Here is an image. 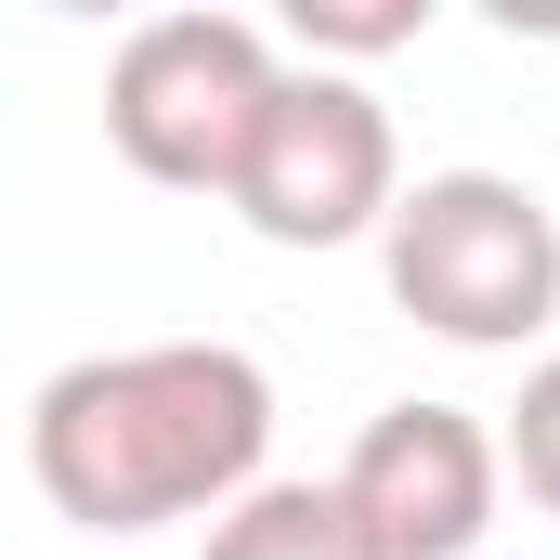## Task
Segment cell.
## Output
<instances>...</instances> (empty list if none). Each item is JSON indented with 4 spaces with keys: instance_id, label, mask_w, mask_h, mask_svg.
I'll list each match as a JSON object with an SVG mask.
<instances>
[{
    "instance_id": "6da1fadb",
    "label": "cell",
    "mask_w": 560,
    "mask_h": 560,
    "mask_svg": "<svg viewBox=\"0 0 560 560\" xmlns=\"http://www.w3.org/2000/svg\"><path fill=\"white\" fill-rule=\"evenodd\" d=\"M275 378L235 339H143L79 352L26 405V482L79 535H156V522H222L275 469Z\"/></svg>"
},
{
    "instance_id": "7a4b0ae2",
    "label": "cell",
    "mask_w": 560,
    "mask_h": 560,
    "mask_svg": "<svg viewBox=\"0 0 560 560\" xmlns=\"http://www.w3.org/2000/svg\"><path fill=\"white\" fill-rule=\"evenodd\" d=\"M392 313H418L456 352H522L560 313V209L522 170H418L378 235Z\"/></svg>"
},
{
    "instance_id": "3957f363",
    "label": "cell",
    "mask_w": 560,
    "mask_h": 560,
    "mask_svg": "<svg viewBox=\"0 0 560 560\" xmlns=\"http://www.w3.org/2000/svg\"><path fill=\"white\" fill-rule=\"evenodd\" d=\"M287 92V52L248 13H143L105 66V143L170 196H235Z\"/></svg>"
},
{
    "instance_id": "277c9868",
    "label": "cell",
    "mask_w": 560,
    "mask_h": 560,
    "mask_svg": "<svg viewBox=\"0 0 560 560\" xmlns=\"http://www.w3.org/2000/svg\"><path fill=\"white\" fill-rule=\"evenodd\" d=\"M392 209H405L392 105L339 66H287L275 118L248 143V183H235V222L261 248H352V235H392Z\"/></svg>"
},
{
    "instance_id": "5b68a950",
    "label": "cell",
    "mask_w": 560,
    "mask_h": 560,
    "mask_svg": "<svg viewBox=\"0 0 560 560\" xmlns=\"http://www.w3.org/2000/svg\"><path fill=\"white\" fill-rule=\"evenodd\" d=\"M339 495L378 560H469L509 495V430L469 405H378L339 456Z\"/></svg>"
},
{
    "instance_id": "8992f818",
    "label": "cell",
    "mask_w": 560,
    "mask_h": 560,
    "mask_svg": "<svg viewBox=\"0 0 560 560\" xmlns=\"http://www.w3.org/2000/svg\"><path fill=\"white\" fill-rule=\"evenodd\" d=\"M196 560H378V548H365V522H352L339 482H261L248 509L209 522Z\"/></svg>"
},
{
    "instance_id": "52a82bcc",
    "label": "cell",
    "mask_w": 560,
    "mask_h": 560,
    "mask_svg": "<svg viewBox=\"0 0 560 560\" xmlns=\"http://www.w3.org/2000/svg\"><path fill=\"white\" fill-rule=\"evenodd\" d=\"M495 430H509V482L560 522V352H535V365H522V405H509Z\"/></svg>"
},
{
    "instance_id": "ba28073f",
    "label": "cell",
    "mask_w": 560,
    "mask_h": 560,
    "mask_svg": "<svg viewBox=\"0 0 560 560\" xmlns=\"http://www.w3.org/2000/svg\"><path fill=\"white\" fill-rule=\"evenodd\" d=\"M300 52H405L430 39V0H287Z\"/></svg>"
}]
</instances>
